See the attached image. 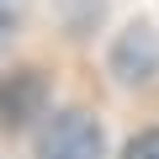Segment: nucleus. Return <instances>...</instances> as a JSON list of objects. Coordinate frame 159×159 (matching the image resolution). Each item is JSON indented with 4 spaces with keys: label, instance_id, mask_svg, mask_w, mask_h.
<instances>
[{
    "label": "nucleus",
    "instance_id": "f257e3e1",
    "mask_svg": "<svg viewBox=\"0 0 159 159\" xmlns=\"http://www.w3.org/2000/svg\"><path fill=\"white\" fill-rule=\"evenodd\" d=\"M101 148H106V138L90 111H53L37 133L43 159H101Z\"/></svg>",
    "mask_w": 159,
    "mask_h": 159
},
{
    "label": "nucleus",
    "instance_id": "f03ea898",
    "mask_svg": "<svg viewBox=\"0 0 159 159\" xmlns=\"http://www.w3.org/2000/svg\"><path fill=\"white\" fill-rule=\"evenodd\" d=\"M48 101V85H43V74L37 69H16L0 80V127H21L43 111Z\"/></svg>",
    "mask_w": 159,
    "mask_h": 159
},
{
    "label": "nucleus",
    "instance_id": "7ed1b4c3",
    "mask_svg": "<svg viewBox=\"0 0 159 159\" xmlns=\"http://www.w3.org/2000/svg\"><path fill=\"white\" fill-rule=\"evenodd\" d=\"M122 159H159V127L138 133V138L127 143V154H122Z\"/></svg>",
    "mask_w": 159,
    "mask_h": 159
},
{
    "label": "nucleus",
    "instance_id": "20e7f679",
    "mask_svg": "<svg viewBox=\"0 0 159 159\" xmlns=\"http://www.w3.org/2000/svg\"><path fill=\"white\" fill-rule=\"evenodd\" d=\"M6 32H11V27H6V16H0V48H6Z\"/></svg>",
    "mask_w": 159,
    "mask_h": 159
}]
</instances>
